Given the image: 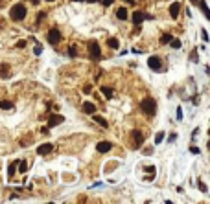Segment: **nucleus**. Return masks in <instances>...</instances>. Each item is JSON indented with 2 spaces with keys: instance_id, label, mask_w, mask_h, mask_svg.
<instances>
[{
  "instance_id": "nucleus-1",
  "label": "nucleus",
  "mask_w": 210,
  "mask_h": 204,
  "mask_svg": "<svg viewBox=\"0 0 210 204\" xmlns=\"http://www.w3.org/2000/svg\"><path fill=\"white\" fill-rule=\"evenodd\" d=\"M26 13H28V9H26V6H22V4H15V6H11V9H9V17H11V20H15V22L24 20V18H26Z\"/></svg>"
},
{
  "instance_id": "nucleus-2",
  "label": "nucleus",
  "mask_w": 210,
  "mask_h": 204,
  "mask_svg": "<svg viewBox=\"0 0 210 204\" xmlns=\"http://www.w3.org/2000/svg\"><path fill=\"white\" fill-rule=\"evenodd\" d=\"M140 109L146 116H155L157 114V101L153 98H144L140 103Z\"/></svg>"
},
{
  "instance_id": "nucleus-3",
  "label": "nucleus",
  "mask_w": 210,
  "mask_h": 204,
  "mask_svg": "<svg viewBox=\"0 0 210 204\" xmlns=\"http://www.w3.org/2000/svg\"><path fill=\"white\" fill-rule=\"evenodd\" d=\"M144 145V134L140 131H133L131 133V147L133 149H140Z\"/></svg>"
},
{
  "instance_id": "nucleus-4",
  "label": "nucleus",
  "mask_w": 210,
  "mask_h": 204,
  "mask_svg": "<svg viewBox=\"0 0 210 204\" xmlns=\"http://www.w3.org/2000/svg\"><path fill=\"white\" fill-rule=\"evenodd\" d=\"M61 39H63V35H61V31H59V29H55V28H53V29H50V31L46 33V40H48L50 44H53V46H55V44H59V42H61Z\"/></svg>"
},
{
  "instance_id": "nucleus-5",
  "label": "nucleus",
  "mask_w": 210,
  "mask_h": 204,
  "mask_svg": "<svg viewBox=\"0 0 210 204\" xmlns=\"http://www.w3.org/2000/svg\"><path fill=\"white\" fill-rule=\"evenodd\" d=\"M87 46H89V53H90V57H92L94 61H98V59L101 57V50H100L98 42H96V40H90Z\"/></svg>"
},
{
  "instance_id": "nucleus-6",
  "label": "nucleus",
  "mask_w": 210,
  "mask_h": 204,
  "mask_svg": "<svg viewBox=\"0 0 210 204\" xmlns=\"http://www.w3.org/2000/svg\"><path fill=\"white\" fill-rule=\"evenodd\" d=\"M162 61H160V57H157V55H151L149 59H148V66L153 70V72H162Z\"/></svg>"
},
{
  "instance_id": "nucleus-7",
  "label": "nucleus",
  "mask_w": 210,
  "mask_h": 204,
  "mask_svg": "<svg viewBox=\"0 0 210 204\" xmlns=\"http://www.w3.org/2000/svg\"><path fill=\"white\" fill-rule=\"evenodd\" d=\"M65 121V118L61 116V114H52L50 118H48V129L50 127H55V125H59V123H63Z\"/></svg>"
},
{
  "instance_id": "nucleus-8",
  "label": "nucleus",
  "mask_w": 210,
  "mask_h": 204,
  "mask_svg": "<svg viewBox=\"0 0 210 204\" xmlns=\"http://www.w3.org/2000/svg\"><path fill=\"white\" fill-rule=\"evenodd\" d=\"M179 13H181V2H173V4L170 6V17H172V18H177Z\"/></svg>"
},
{
  "instance_id": "nucleus-9",
  "label": "nucleus",
  "mask_w": 210,
  "mask_h": 204,
  "mask_svg": "<svg viewBox=\"0 0 210 204\" xmlns=\"http://www.w3.org/2000/svg\"><path fill=\"white\" fill-rule=\"evenodd\" d=\"M52 149H53V145L46 142V144H42V145L37 147V153H39V155H48V153H52Z\"/></svg>"
},
{
  "instance_id": "nucleus-10",
  "label": "nucleus",
  "mask_w": 210,
  "mask_h": 204,
  "mask_svg": "<svg viewBox=\"0 0 210 204\" xmlns=\"http://www.w3.org/2000/svg\"><path fill=\"white\" fill-rule=\"evenodd\" d=\"M131 18H133V22H135V24H142V22L146 20V13H142V11H135Z\"/></svg>"
},
{
  "instance_id": "nucleus-11",
  "label": "nucleus",
  "mask_w": 210,
  "mask_h": 204,
  "mask_svg": "<svg viewBox=\"0 0 210 204\" xmlns=\"http://www.w3.org/2000/svg\"><path fill=\"white\" fill-rule=\"evenodd\" d=\"M96 149H98V153H109V151L113 149V145H111L109 142H100V144L96 145Z\"/></svg>"
},
{
  "instance_id": "nucleus-12",
  "label": "nucleus",
  "mask_w": 210,
  "mask_h": 204,
  "mask_svg": "<svg viewBox=\"0 0 210 204\" xmlns=\"http://www.w3.org/2000/svg\"><path fill=\"white\" fill-rule=\"evenodd\" d=\"M83 112H85V114H94V112H96V105L90 103V101L83 103Z\"/></svg>"
},
{
  "instance_id": "nucleus-13",
  "label": "nucleus",
  "mask_w": 210,
  "mask_h": 204,
  "mask_svg": "<svg viewBox=\"0 0 210 204\" xmlns=\"http://www.w3.org/2000/svg\"><path fill=\"white\" fill-rule=\"evenodd\" d=\"M116 17H118L120 20H127V9H125V7H118Z\"/></svg>"
},
{
  "instance_id": "nucleus-14",
  "label": "nucleus",
  "mask_w": 210,
  "mask_h": 204,
  "mask_svg": "<svg viewBox=\"0 0 210 204\" xmlns=\"http://www.w3.org/2000/svg\"><path fill=\"white\" fill-rule=\"evenodd\" d=\"M17 166H18V162H11V164H9V167H7V177H9V179L15 175V171H17Z\"/></svg>"
},
{
  "instance_id": "nucleus-15",
  "label": "nucleus",
  "mask_w": 210,
  "mask_h": 204,
  "mask_svg": "<svg viewBox=\"0 0 210 204\" xmlns=\"http://www.w3.org/2000/svg\"><path fill=\"white\" fill-rule=\"evenodd\" d=\"M107 46H111V48H114V50H116V48L120 46V42H118V39H116V37H111V39H107Z\"/></svg>"
},
{
  "instance_id": "nucleus-16",
  "label": "nucleus",
  "mask_w": 210,
  "mask_h": 204,
  "mask_svg": "<svg viewBox=\"0 0 210 204\" xmlns=\"http://www.w3.org/2000/svg\"><path fill=\"white\" fill-rule=\"evenodd\" d=\"M101 94L107 98V99H111L114 94H113V88H109V87H101Z\"/></svg>"
},
{
  "instance_id": "nucleus-17",
  "label": "nucleus",
  "mask_w": 210,
  "mask_h": 204,
  "mask_svg": "<svg viewBox=\"0 0 210 204\" xmlns=\"http://www.w3.org/2000/svg\"><path fill=\"white\" fill-rule=\"evenodd\" d=\"M92 120H94L96 123H100L101 127H107V125H109V123H107V121H105V120H103L101 116H96V114H92Z\"/></svg>"
},
{
  "instance_id": "nucleus-18",
  "label": "nucleus",
  "mask_w": 210,
  "mask_h": 204,
  "mask_svg": "<svg viewBox=\"0 0 210 204\" xmlns=\"http://www.w3.org/2000/svg\"><path fill=\"white\" fill-rule=\"evenodd\" d=\"M0 109H4V110H9V109H13V103H11V101H6V99H2V101H0Z\"/></svg>"
},
{
  "instance_id": "nucleus-19",
  "label": "nucleus",
  "mask_w": 210,
  "mask_h": 204,
  "mask_svg": "<svg viewBox=\"0 0 210 204\" xmlns=\"http://www.w3.org/2000/svg\"><path fill=\"white\" fill-rule=\"evenodd\" d=\"M172 39H173V37H172V33H164V35L160 37V44H168Z\"/></svg>"
},
{
  "instance_id": "nucleus-20",
  "label": "nucleus",
  "mask_w": 210,
  "mask_h": 204,
  "mask_svg": "<svg viewBox=\"0 0 210 204\" xmlns=\"http://www.w3.org/2000/svg\"><path fill=\"white\" fill-rule=\"evenodd\" d=\"M9 74V66L4 63V64H0V75H7Z\"/></svg>"
},
{
  "instance_id": "nucleus-21",
  "label": "nucleus",
  "mask_w": 210,
  "mask_h": 204,
  "mask_svg": "<svg viewBox=\"0 0 210 204\" xmlns=\"http://www.w3.org/2000/svg\"><path fill=\"white\" fill-rule=\"evenodd\" d=\"M168 44H172V48H181V40L179 39H172Z\"/></svg>"
},
{
  "instance_id": "nucleus-22",
  "label": "nucleus",
  "mask_w": 210,
  "mask_h": 204,
  "mask_svg": "<svg viewBox=\"0 0 210 204\" xmlns=\"http://www.w3.org/2000/svg\"><path fill=\"white\" fill-rule=\"evenodd\" d=\"M18 166H20V167H18V171H20V173H26V171H28V164H26V160H22Z\"/></svg>"
},
{
  "instance_id": "nucleus-23",
  "label": "nucleus",
  "mask_w": 210,
  "mask_h": 204,
  "mask_svg": "<svg viewBox=\"0 0 210 204\" xmlns=\"http://www.w3.org/2000/svg\"><path fill=\"white\" fill-rule=\"evenodd\" d=\"M68 55H70L72 59L77 55V50H76V46H70V48H68Z\"/></svg>"
},
{
  "instance_id": "nucleus-24",
  "label": "nucleus",
  "mask_w": 210,
  "mask_h": 204,
  "mask_svg": "<svg viewBox=\"0 0 210 204\" xmlns=\"http://www.w3.org/2000/svg\"><path fill=\"white\" fill-rule=\"evenodd\" d=\"M164 140V133H157V136H155V144H160Z\"/></svg>"
},
{
  "instance_id": "nucleus-25",
  "label": "nucleus",
  "mask_w": 210,
  "mask_h": 204,
  "mask_svg": "<svg viewBox=\"0 0 210 204\" xmlns=\"http://www.w3.org/2000/svg\"><path fill=\"white\" fill-rule=\"evenodd\" d=\"M144 171H146V173H151V177L155 175V167H153V166H144Z\"/></svg>"
},
{
  "instance_id": "nucleus-26",
  "label": "nucleus",
  "mask_w": 210,
  "mask_h": 204,
  "mask_svg": "<svg viewBox=\"0 0 210 204\" xmlns=\"http://www.w3.org/2000/svg\"><path fill=\"white\" fill-rule=\"evenodd\" d=\"M199 190H201L203 193H207V191H208V188H207V184H203V182H199Z\"/></svg>"
},
{
  "instance_id": "nucleus-27",
  "label": "nucleus",
  "mask_w": 210,
  "mask_h": 204,
  "mask_svg": "<svg viewBox=\"0 0 210 204\" xmlns=\"http://www.w3.org/2000/svg\"><path fill=\"white\" fill-rule=\"evenodd\" d=\"M44 17H46V13H44V11H41V13L37 15V22H41V20L44 18Z\"/></svg>"
},
{
  "instance_id": "nucleus-28",
  "label": "nucleus",
  "mask_w": 210,
  "mask_h": 204,
  "mask_svg": "<svg viewBox=\"0 0 210 204\" xmlns=\"http://www.w3.org/2000/svg\"><path fill=\"white\" fill-rule=\"evenodd\" d=\"M17 48H26V40H18L17 42Z\"/></svg>"
},
{
  "instance_id": "nucleus-29",
  "label": "nucleus",
  "mask_w": 210,
  "mask_h": 204,
  "mask_svg": "<svg viewBox=\"0 0 210 204\" xmlns=\"http://www.w3.org/2000/svg\"><path fill=\"white\" fill-rule=\"evenodd\" d=\"M190 153H194V155H199L201 151H199V147H190Z\"/></svg>"
},
{
  "instance_id": "nucleus-30",
  "label": "nucleus",
  "mask_w": 210,
  "mask_h": 204,
  "mask_svg": "<svg viewBox=\"0 0 210 204\" xmlns=\"http://www.w3.org/2000/svg\"><path fill=\"white\" fill-rule=\"evenodd\" d=\"M190 59H192V61H197V53H196V52H192V53H190Z\"/></svg>"
},
{
  "instance_id": "nucleus-31",
  "label": "nucleus",
  "mask_w": 210,
  "mask_h": 204,
  "mask_svg": "<svg viewBox=\"0 0 210 204\" xmlns=\"http://www.w3.org/2000/svg\"><path fill=\"white\" fill-rule=\"evenodd\" d=\"M175 138H177V134H175V133H172V134H170V138H168V140H170V142H175Z\"/></svg>"
},
{
  "instance_id": "nucleus-32",
  "label": "nucleus",
  "mask_w": 210,
  "mask_h": 204,
  "mask_svg": "<svg viewBox=\"0 0 210 204\" xmlns=\"http://www.w3.org/2000/svg\"><path fill=\"white\" fill-rule=\"evenodd\" d=\"M201 33H203V40H208V35H207V29H203Z\"/></svg>"
},
{
  "instance_id": "nucleus-33",
  "label": "nucleus",
  "mask_w": 210,
  "mask_h": 204,
  "mask_svg": "<svg viewBox=\"0 0 210 204\" xmlns=\"http://www.w3.org/2000/svg\"><path fill=\"white\" fill-rule=\"evenodd\" d=\"M101 2H103V6H111V4H113L114 0H101Z\"/></svg>"
},
{
  "instance_id": "nucleus-34",
  "label": "nucleus",
  "mask_w": 210,
  "mask_h": 204,
  "mask_svg": "<svg viewBox=\"0 0 210 204\" xmlns=\"http://www.w3.org/2000/svg\"><path fill=\"white\" fill-rule=\"evenodd\" d=\"M144 155H148V156H149V155H153V149H146V151H144Z\"/></svg>"
},
{
  "instance_id": "nucleus-35",
  "label": "nucleus",
  "mask_w": 210,
  "mask_h": 204,
  "mask_svg": "<svg viewBox=\"0 0 210 204\" xmlns=\"http://www.w3.org/2000/svg\"><path fill=\"white\" fill-rule=\"evenodd\" d=\"M30 2H31L33 6H39V2H41V0H30Z\"/></svg>"
},
{
  "instance_id": "nucleus-36",
  "label": "nucleus",
  "mask_w": 210,
  "mask_h": 204,
  "mask_svg": "<svg viewBox=\"0 0 210 204\" xmlns=\"http://www.w3.org/2000/svg\"><path fill=\"white\" fill-rule=\"evenodd\" d=\"M125 2H129V4H135V2H133V0H125Z\"/></svg>"
},
{
  "instance_id": "nucleus-37",
  "label": "nucleus",
  "mask_w": 210,
  "mask_h": 204,
  "mask_svg": "<svg viewBox=\"0 0 210 204\" xmlns=\"http://www.w3.org/2000/svg\"><path fill=\"white\" fill-rule=\"evenodd\" d=\"M2 6H4V0H0V7H2Z\"/></svg>"
},
{
  "instance_id": "nucleus-38",
  "label": "nucleus",
  "mask_w": 210,
  "mask_h": 204,
  "mask_svg": "<svg viewBox=\"0 0 210 204\" xmlns=\"http://www.w3.org/2000/svg\"><path fill=\"white\" fill-rule=\"evenodd\" d=\"M87 2H98V0H87Z\"/></svg>"
},
{
  "instance_id": "nucleus-39",
  "label": "nucleus",
  "mask_w": 210,
  "mask_h": 204,
  "mask_svg": "<svg viewBox=\"0 0 210 204\" xmlns=\"http://www.w3.org/2000/svg\"><path fill=\"white\" fill-rule=\"evenodd\" d=\"M44 2H53V0H44Z\"/></svg>"
},
{
  "instance_id": "nucleus-40",
  "label": "nucleus",
  "mask_w": 210,
  "mask_h": 204,
  "mask_svg": "<svg viewBox=\"0 0 210 204\" xmlns=\"http://www.w3.org/2000/svg\"><path fill=\"white\" fill-rule=\"evenodd\" d=\"M74 2H83V0H74Z\"/></svg>"
}]
</instances>
